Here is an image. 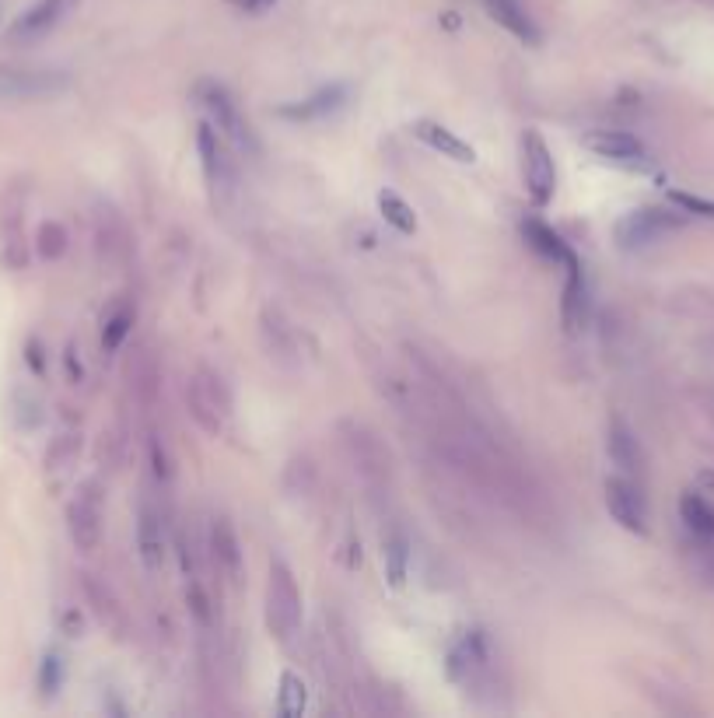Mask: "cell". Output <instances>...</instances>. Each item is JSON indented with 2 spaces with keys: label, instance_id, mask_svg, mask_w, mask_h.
I'll list each match as a JSON object with an SVG mask.
<instances>
[{
  "label": "cell",
  "instance_id": "2",
  "mask_svg": "<svg viewBox=\"0 0 714 718\" xmlns=\"http://www.w3.org/2000/svg\"><path fill=\"white\" fill-rule=\"evenodd\" d=\"M196 102H200V109L207 113L210 127H214L217 134H221L224 141L238 151V155L259 158V151L263 148H259L256 130H252V123L242 116V109H238V102L231 99L228 88L217 85V81H200V85H196Z\"/></svg>",
  "mask_w": 714,
  "mask_h": 718
},
{
  "label": "cell",
  "instance_id": "1",
  "mask_svg": "<svg viewBox=\"0 0 714 718\" xmlns=\"http://www.w3.org/2000/svg\"><path fill=\"white\" fill-rule=\"evenodd\" d=\"M263 620L266 631L277 645L291 648L294 638L301 634V620H305V610H301V589L294 571L287 568V561L273 557L270 571H266V596H263Z\"/></svg>",
  "mask_w": 714,
  "mask_h": 718
},
{
  "label": "cell",
  "instance_id": "12",
  "mask_svg": "<svg viewBox=\"0 0 714 718\" xmlns=\"http://www.w3.org/2000/svg\"><path fill=\"white\" fill-rule=\"evenodd\" d=\"M137 550H140V561H144L147 571H161L165 554H168V533H165L161 512L147 498L137 505Z\"/></svg>",
  "mask_w": 714,
  "mask_h": 718
},
{
  "label": "cell",
  "instance_id": "17",
  "mask_svg": "<svg viewBox=\"0 0 714 718\" xmlns=\"http://www.w3.org/2000/svg\"><path fill=\"white\" fill-rule=\"evenodd\" d=\"M606 452L609 459H613L616 466H620L627 477H637L644 466V452H641V442H637L634 428H630L623 417H613L609 421V431H606Z\"/></svg>",
  "mask_w": 714,
  "mask_h": 718
},
{
  "label": "cell",
  "instance_id": "14",
  "mask_svg": "<svg viewBox=\"0 0 714 718\" xmlns=\"http://www.w3.org/2000/svg\"><path fill=\"white\" fill-rule=\"evenodd\" d=\"M210 557H214L217 571H224L228 582H242L245 554H242V543H238L235 526L228 522V515H214V519H210Z\"/></svg>",
  "mask_w": 714,
  "mask_h": 718
},
{
  "label": "cell",
  "instance_id": "20",
  "mask_svg": "<svg viewBox=\"0 0 714 718\" xmlns=\"http://www.w3.org/2000/svg\"><path fill=\"white\" fill-rule=\"evenodd\" d=\"M490 11V18H494L497 25H504V29L511 32L515 39H522L525 46H539V29L536 22L529 18V11L522 8V0H483Z\"/></svg>",
  "mask_w": 714,
  "mask_h": 718
},
{
  "label": "cell",
  "instance_id": "9",
  "mask_svg": "<svg viewBox=\"0 0 714 718\" xmlns=\"http://www.w3.org/2000/svg\"><path fill=\"white\" fill-rule=\"evenodd\" d=\"M606 512L627 533L648 536V498H644L641 484L627 473L606 480Z\"/></svg>",
  "mask_w": 714,
  "mask_h": 718
},
{
  "label": "cell",
  "instance_id": "18",
  "mask_svg": "<svg viewBox=\"0 0 714 718\" xmlns=\"http://www.w3.org/2000/svg\"><path fill=\"white\" fill-rule=\"evenodd\" d=\"M592 155L606 158V162H634V158L644 155V144L637 137L623 134V130H592V134L581 137Z\"/></svg>",
  "mask_w": 714,
  "mask_h": 718
},
{
  "label": "cell",
  "instance_id": "10",
  "mask_svg": "<svg viewBox=\"0 0 714 718\" xmlns=\"http://www.w3.org/2000/svg\"><path fill=\"white\" fill-rule=\"evenodd\" d=\"M564 295H560V323L567 333H578L588 323V312H592V291H588V274L581 267L578 256H567L564 260Z\"/></svg>",
  "mask_w": 714,
  "mask_h": 718
},
{
  "label": "cell",
  "instance_id": "19",
  "mask_svg": "<svg viewBox=\"0 0 714 718\" xmlns=\"http://www.w3.org/2000/svg\"><path fill=\"white\" fill-rule=\"evenodd\" d=\"M95 242H98V253H102L105 263H119L130 249V235H126V225L109 204L98 207L95 214Z\"/></svg>",
  "mask_w": 714,
  "mask_h": 718
},
{
  "label": "cell",
  "instance_id": "6",
  "mask_svg": "<svg viewBox=\"0 0 714 718\" xmlns=\"http://www.w3.org/2000/svg\"><path fill=\"white\" fill-rule=\"evenodd\" d=\"M343 445H347L350 459H354L357 473H361L368 484L385 487L392 480V452L385 449V442L361 421H343L340 424Z\"/></svg>",
  "mask_w": 714,
  "mask_h": 718
},
{
  "label": "cell",
  "instance_id": "24",
  "mask_svg": "<svg viewBox=\"0 0 714 718\" xmlns=\"http://www.w3.org/2000/svg\"><path fill=\"white\" fill-rule=\"evenodd\" d=\"M382 564H385V578H389L392 589H403L406 571H410V540H406L403 529H392V533L382 540Z\"/></svg>",
  "mask_w": 714,
  "mask_h": 718
},
{
  "label": "cell",
  "instance_id": "4",
  "mask_svg": "<svg viewBox=\"0 0 714 718\" xmlns=\"http://www.w3.org/2000/svg\"><path fill=\"white\" fill-rule=\"evenodd\" d=\"M518 158H522V183L525 193L536 207H546L557 193V162L539 130H525L518 141Z\"/></svg>",
  "mask_w": 714,
  "mask_h": 718
},
{
  "label": "cell",
  "instance_id": "26",
  "mask_svg": "<svg viewBox=\"0 0 714 718\" xmlns=\"http://www.w3.org/2000/svg\"><path fill=\"white\" fill-rule=\"evenodd\" d=\"M378 211H382L385 225L396 228L399 235H413V232H417V214H413V207L406 204L399 193H392V190L378 193Z\"/></svg>",
  "mask_w": 714,
  "mask_h": 718
},
{
  "label": "cell",
  "instance_id": "33",
  "mask_svg": "<svg viewBox=\"0 0 714 718\" xmlns=\"http://www.w3.org/2000/svg\"><path fill=\"white\" fill-rule=\"evenodd\" d=\"M231 4H235L242 15H266V11H270L277 0H231Z\"/></svg>",
  "mask_w": 714,
  "mask_h": 718
},
{
  "label": "cell",
  "instance_id": "3",
  "mask_svg": "<svg viewBox=\"0 0 714 718\" xmlns=\"http://www.w3.org/2000/svg\"><path fill=\"white\" fill-rule=\"evenodd\" d=\"M186 407L193 414V421L200 424L207 435H221L224 424L231 417V389L221 379V372H214L210 365H200L193 372L186 386Z\"/></svg>",
  "mask_w": 714,
  "mask_h": 718
},
{
  "label": "cell",
  "instance_id": "7",
  "mask_svg": "<svg viewBox=\"0 0 714 718\" xmlns=\"http://www.w3.org/2000/svg\"><path fill=\"white\" fill-rule=\"evenodd\" d=\"M679 225H683V214L665 211V207H637V211L623 214V218L616 221L613 235H616V246L634 253V249L655 246L658 239L676 232Z\"/></svg>",
  "mask_w": 714,
  "mask_h": 718
},
{
  "label": "cell",
  "instance_id": "31",
  "mask_svg": "<svg viewBox=\"0 0 714 718\" xmlns=\"http://www.w3.org/2000/svg\"><path fill=\"white\" fill-rule=\"evenodd\" d=\"M39 687H42V694L46 697H53L56 690H60V659H56V655H46V659H42Z\"/></svg>",
  "mask_w": 714,
  "mask_h": 718
},
{
  "label": "cell",
  "instance_id": "23",
  "mask_svg": "<svg viewBox=\"0 0 714 718\" xmlns=\"http://www.w3.org/2000/svg\"><path fill=\"white\" fill-rule=\"evenodd\" d=\"M522 235H525V242H529V249H536L543 260H553V263H564L567 256L574 253L571 246H567L564 239H560V232H553L546 221H539V218H525L522 221Z\"/></svg>",
  "mask_w": 714,
  "mask_h": 718
},
{
  "label": "cell",
  "instance_id": "15",
  "mask_svg": "<svg viewBox=\"0 0 714 718\" xmlns=\"http://www.w3.org/2000/svg\"><path fill=\"white\" fill-rule=\"evenodd\" d=\"M343 102H347V88H343V85H329V88H319V92H312L308 99L277 106V116H280V120H291V123H315V120H326V116H333L336 109H343Z\"/></svg>",
  "mask_w": 714,
  "mask_h": 718
},
{
  "label": "cell",
  "instance_id": "5",
  "mask_svg": "<svg viewBox=\"0 0 714 718\" xmlns=\"http://www.w3.org/2000/svg\"><path fill=\"white\" fill-rule=\"evenodd\" d=\"M67 533L81 554L98 550L105 533V501H102V484L88 480V484L77 487V494L67 505Z\"/></svg>",
  "mask_w": 714,
  "mask_h": 718
},
{
  "label": "cell",
  "instance_id": "29",
  "mask_svg": "<svg viewBox=\"0 0 714 718\" xmlns=\"http://www.w3.org/2000/svg\"><path fill=\"white\" fill-rule=\"evenodd\" d=\"M77 452H81V438L77 435H60L49 442L46 449V470L56 473V470H70L77 459Z\"/></svg>",
  "mask_w": 714,
  "mask_h": 718
},
{
  "label": "cell",
  "instance_id": "28",
  "mask_svg": "<svg viewBox=\"0 0 714 718\" xmlns=\"http://www.w3.org/2000/svg\"><path fill=\"white\" fill-rule=\"evenodd\" d=\"M70 246V235L60 221H42L39 232H35V253L42 256L46 263H56Z\"/></svg>",
  "mask_w": 714,
  "mask_h": 718
},
{
  "label": "cell",
  "instance_id": "25",
  "mask_svg": "<svg viewBox=\"0 0 714 718\" xmlns=\"http://www.w3.org/2000/svg\"><path fill=\"white\" fill-rule=\"evenodd\" d=\"M308 708V687L294 669L280 673V690H277V715L280 718H298Z\"/></svg>",
  "mask_w": 714,
  "mask_h": 718
},
{
  "label": "cell",
  "instance_id": "11",
  "mask_svg": "<svg viewBox=\"0 0 714 718\" xmlns=\"http://www.w3.org/2000/svg\"><path fill=\"white\" fill-rule=\"evenodd\" d=\"M74 4L77 0H39V4H32V8L21 11V15L14 18V25H11L7 36H11L14 43H32V39L49 36V32H53L56 25L70 15Z\"/></svg>",
  "mask_w": 714,
  "mask_h": 718
},
{
  "label": "cell",
  "instance_id": "16",
  "mask_svg": "<svg viewBox=\"0 0 714 718\" xmlns=\"http://www.w3.org/2000/svg\"><path fill=\"white\" fill-rule=\"evenodd\" d=\"M413 137H417L420 144H427L431 151H438L441 158H452V162H459V165H473L476 162V148H473V144H466L459 134H452V130L441 127V123H434V120H417V123H413Z\"/></svg>",
  "mask_w": 714,
  "mask_h": 718
},
{
  "label": "cell",
  "instance_id": "32",
  "mask_svg": "<svg viewBox=\"0 0 714 718\" xmlns=\"http://www.w3.org/2000/svg\"><path fill=\"white\" fill-rule=\"evenodd\" d=\"M151 470H154V477L158 480L172 477V459H168V452H165V445H161L158 435H151Z\"/></svg>",
  "mask_w": 714,
  "mask_h": 718
},
{
  "label": "cell",
  "instance_id": "13",
  "mask_svg": "<svg viewBox=\"0 0 714 718\" xmlns=\"http://www.w3.org/2000/svg\"><path fill=\"white\" fill-rule=\"evenodd\" d=\"M490 666V645L483 631H466L452 648H448V676L459 683H473L483 669Z\"/></svg>",
  "mask_w": 714,
  "mask_h": 718
},
{
  "label": "cell",
  "instance_id": "30",
  "mask_svg": "<svg viewBox=\"0 0 714 718\" xmlns=\"http://www.w3.org/2000/svg\"><path fill=\"white\" fill-rule=\"evenodd\" d=\"M669 200L676 207H683L686 214H704V218H714V200H700V197H690V193H679V190H672Z\"/></svg>",
  "mask_w": 714,
  "mask_h": 718
},
{
  "label": "cell",
  "instance_id": "27",
  "mask_svg": "<svg viewBox=\"0 0 714 718\" xmlns=\"http://www.w3.org/2000/svg\"><path fill=\"white\" fill-rule=\"evenodd\" d=\"M133 319H137L133 305H119L116 312L105 316V326H102V351L105 354H116L119 347H123V340L130 337V330H133Z\"/></svg>",
  "mask_w": 714,
  "mask_h": 718
},
{
  "label": "cell",
  "instance_id": "8",
  "mask_svg": "<svg viewBox=\"0 0 714 718\" xmlns=\"http://www.w3.org/2000/svg\"><path fill=\"white\" fill-rule=\"evenodd\" d=\"M196 151H200V169L210 193H214L217 200L231 197V193H235V162L228 158V141H224L207 120L196 130Z\"/></svg>",
  "mask_w": 714,
  "mask_h": 718
},
{
  "label": "cell",
  "instance_id": "22",
  "mask_svg": "<svg viewBox=\"0 0 714 718\" xmlns=\"http://www.w3.org/2000/svg\"><path fill=\"white\" fill-rule=\"evenodd\" d=\"M679 519H683V526L690 529V536L697 543H714V505L704 494L686 491L679 498Z\"/></svg>",
  "mask_w": 714,
  "mask_h": 718
},
{
  "label": "cell",
  "instance_id": "21",
  "mask_svg": "<svg viewBox=\"0 0 714 718\" xmlns=\"http://www.w3.org/2000/svg\"><path fill=\"white\" fill-rule=\"evenodd\" d=\"M84 592H88L95 617L102 620V624L109 627V631L123 634V631H126V610H123V603L116 599V592H112L105 582H98L95 575H84Z\"/></svg>",
  "mask_w": 714,
  "mask_h": 718
}]
</instances>
